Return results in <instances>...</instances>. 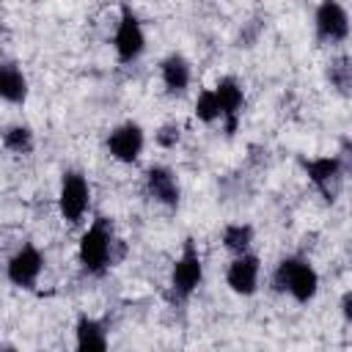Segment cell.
<instances>
[{"mask_svg": "<svg viewBox=\"0 0 352 352\" xmlns=\"http://www.w3.org/2000/svg\"><path fill=\"white\" fill-rule=\"evenodd\" d=\"M302 168H305L308 179L327 195V201H333L336 192L330 190V184L338 182V173H341V162H338V157H316V160H305Z\"/></svg>", "mask_w": 352, "mask_h": 352, "instance_id": "cell-12", "label": "cell"}, {"mask_svg": "<svg viewBox=\"0 0 352 352\" xmlns=\"http://www.w3.org/2000/svg\"><path fill=\"white\" fill-rule=\"evenodd\" d=\"M113 245H116V239H113V231H110L107 220L96 217L94 226L80 239V264H82V270L91 272V275L104 272L116 261Z\"/></svg>", "mask_w": 352, "mask_h": 352, "instance_id": "cell-1", "label": "cell"}, {"mask_svg": "<svg viewBox=\"0 0 352 352\" xmlns=\"http://www.w3.org/2000/svg\"><path fill=\"white\" fill-rule=\"evenodd\" d=\"M226 283L231 286V292L250 297L258 286V258L250 253H239L226 272Z\"/></svg>", "mask_w": 352, "mask_h": 352, "instance_id": "cell-9", "label": "cell"}, {"mask_svg": "<svg viewBox=\"0 0 352 352\" xmlns=\"http://www.w3.org/2000/svg\"><path fill=\"white\" fill-rule=\"evenodd\" d=\"M88 182L82 173L77 170H69L63 173V182H60V192H58V209L63 214V220L69 223H80L82 214L88 212Z\"/></svg>", "mask_w": 352, "mask_h": 352, "instance_id": "cell-3", "label": "cell"}, {"mask_svg": "<svg viewBox=\"0 0 352 352\" xmlns=\"http://www.w3.org/2000/svg\"><path fill=\"white\" fill-rule=\"evenodd\" d=\"M217 99H220V113L226 118V132L231 135L236 129V118H239V110H242V88L234 77H223L217 85Z\"/></svg>", "mask_w": 352, "mask_h": 352, "instance_id": "cell-11", "label": "cell"}, {"mask_svg": "<svg viewBox=\"0 0 352 352\" xmlns=\"http://www.w3.org/2000/svg\"><path fill=\"white\" fill-rule=\"evenodd\" d=\"M160 74H162V82H165V88L170 94H184L187 85H190V63L179 52H173V55H168L162 60Z\"/></svg>", "mask_w": 352, "mask_h": 352, "instance_id": "cell-13", "label": "cell"}, {"mask_svg": "<svg viewBox=\"0 0 352 352\" xmlns=\"http://www.w3.org/2000/svg\"><path fill=\"white\" fill-rule=\"evenodd\" d=\"M220 99H217V91H201L198 99H195V118L204 121V124H212L214 118H220Z\"/></svg>", "mask_w": 352, "mask_h": 352, "instance_id": "cell-18", "label": "cell"}, {"mask_svg": "<svg viewBox=\"0 0 352 352\" xmlns=\"http://www.w3.org/2000/svg\"><path fill=\"white\" fill-rule=\"evenodd\" d=\"M74 336H77V349H107V330L102 322L91 319V316H80L77 319V327H74Z\"/></svg>", "mask_w": 352, "mask_h": 352, "instance_id": "cell-15", "label": "cell"}, {"mask_svg": "<svg viewBox=\"0 0 352 352\" xmlns=\"http://www.w3.org/2000/svg\"><path fill=\"white\" fill-rule=\"evenodd\" d=\"M250 242H253V228L250 226H245V223H231V226H226V231H223V245L231 250V253H248V248H250Z\"/></svg>", "mask_w": 352, "mask_h": 352, "instance_id": "cell-16", "label": "cell"}, {"mask_svg": "<svg viewBox=\"0 0 352 352\" xmlns=\"http://www.w3.org/2000/svg\"><path fill=\"white\" fill-rule=\"evenodd\" d=\"M3 146L14 154H30L33 151V132L30 126H11L3 135Z\"/></svg>", "mask_w": 352, "mask_h": 352, "instance_id": "cell-17", "label": "cell"}, {"mask_svg": "<svg viewBox=\"0 0 352 352\" xmlns=\"http://www.w3.org/2000/svg\"><path fill=\"white\" fill-rule=\"evenodd\" d=\"M204 278V267H201V256L195 250V242L192 239H184V248H182V256L176 258L173 264V272H170V286L179 297H190L198 283Z\"/></svg>", "mask_w": 352, "mask_h": 352, "instance_id": "cell-4", "label": "cell"}, {"mask_svg": "<svg viewBox=\"0 0 352 352\" xmlns=\"http://www.w3.org/2000/svg\"><path fill=\"white\" fill-rule=\"evenodd\" d=\"M179 138H182V132H179L176 124H165V126H160V132H157V143H160L162 148H173V146L179 143Z\"/></svg>", "mask_w": 352, "mask_h": 352, "instance_id": "cell-19", "label": "cell"}, {"mask_svg": "<svg viewBox=\"0 0 352 352\" xmlns=\"http://www.w3.org/2000/svg\"><path fill=\"white\" fill-rule=\"evenodd\" d=\"M341 314H344V319H346V322H352V289L341 297Z\"/></svg>", "mask_w": 352, "mask_h": 352, "instance_id": "cell-20", "label": "cell"}, {"mask_svg": "<svg viewBox=\"0 0 352 352\" xmlns=\"http://www.w3.org/2000/svg\"><path fill=\"white\" fill-rule=\"evenodd\" d=\"M107 148L118 162H135L143 151V129L132 121L116 126L107 138Z\"/></svg>", "mask_w": 352, "mask_h": 352, "instance_id": "cell-8", "label": "cell"}, {"mask_svg": "<svg viewBox=\"0 0 352 352\" xmlns=\"http://www.w3.org/2000/svg\"><path fill=\"white\" fill-rule=\"evenodd\" d=\"M113 44H116L118 60H124V63H132L146 50L143 28H140V22H138V16L129 6L121 8V19H118V28H116V41Z\"/></svg>", "mask_w": 352, "mask_h": 352, "instance_id": "cell-5", "label": "cell"}, {"mask_svg": "<svg viewBox=\"0 0 352 352\" xmlns=\"http://www.w3.org/2000/svg\"><path fill=\"white\" fill-rule=\"evenodd\" d=\"M316 33L324 41H344L349 36V16L338 0H322L316 8Z\"/></svg>", "mask_w": 352, "mask_h": 352, "instance_id": "cell-7", "label": "cell"}, {"mask_svg": "<svg viewBox=\"0 0 352 352\" xmlns=\"http://www.w3.org/2000/svg\"><path fill=\"white\" fill-rule=\"evenodd\" d=\"M41 270H44V256L38 253L36 245H22V248L8 258V267H6L8 280H11L14 286H22V289H30V286L38 280Z\"/></svg>", "mask_w": 352, "mask_h": 352, "instance_id": "cell-6", "label": "cell"}, {"mask_svg": "<svg viewBox=\"0 0 352 352\" xmlns=\"http://www.w3.org/2000/svg\"><path fill=\"white\" fill-rule=\"evenodd\" d=\"M146 190L154 201H160L170 209L179 206V184H176V176L168 168H162V165L148 168L146 170Z\"/></svg>", "mask_w": 352, "mask_h": 352, "instance_id": "cell-10", "label": "cell"}, {"mask_svg": "<svg viewBox=\"0 0 352 352\" xmlns=\"http://www.w3.org/2000/svg\"><path fill=\"white\" fill-rule=\"evenodd\" d=\"M272 283H275V289L289 292L297 302H308V300L316 297L319 275L308 261H302L297 256H289V258H283L278 264V270L272 275Z\"/></svg>", "mask_w": 352, "mask_h": 352, "instance_id": "cell-2", "label": "cell"}, {"mask_svg": "<svg viewBox=\"0 0 352 352\" xmlns=\"http://www.w3.org/2000/svg\"><path fill=\"white\" fill-rule=\"evenodd\" d=\"M0 94L6 102H14V104H22L28 99V80L22 69H16V63L11 60L0 66Z\"/></svg>", "mask_w": 352, "mask_h": 352, "instance_id": "cell-14", "label": "cell"}]
</instances>
